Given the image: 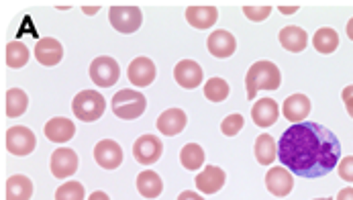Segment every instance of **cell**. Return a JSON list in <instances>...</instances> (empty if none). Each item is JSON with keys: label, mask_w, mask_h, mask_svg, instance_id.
I'll list each match as a JSON object with an SVG mask.
<instances>
[{"label": "cell", "mask_w": 353, "mask_h": 200, "mask_svg": "<svg viewBox=\"0 0 353 200\" xmlns=\"http://www.w3.org/2000/svg\"><path fill=\"white\" fill-rule=\"evenodd\" d=\"M278 157L286 170L301 178H323L339 166L341 143L327 127L304 121L282 133Z\"/></svg>", "instance_id": "obj_1"}, {"label": "cell", "mask_w": 353, "mask_h": 200, "mask_svg": "<svg viewBox=\"0 0 353 200\" xmlns=\"http://www.w3.org/2000/svg\"><path fill=\"white\" fill-rule=\"evenodd\" d=\"M282 84V74L276 63L261 59L255 61L248 76H245V86H248V99L253 100L259 90H278Z\"/></svg>", "instance_id": "obj_2"}, {"label": "cell", "mask_w": 353, "mask_h": 200, "mask_svg": "<svg viewBox=\"0 0 353 200\" xmlns=\"http://www.w3.org/2000/svg\"><path fill=\"white\" fill-rule=\"evenodd\" d=\"M145 108H148V99L139 90L125 88L112 97V112L123 121L139 119L145 112Z\"/></svg>", "instance_id": "obj_3"}, {"label": "cell", "mask_w": 353, "mask_h": 200, "mask_svg": "<svg viewBox=\"0 0 353 200\" xmlns=\"http://www.w3.org/2000/svg\"><path fill=\"white\" fill-rule=\"evenodd\" d=\"M104 108H106V100L97 90H82L74 97V102H72L74 117L84 123L99 121L104 114Z\"/></svg>", "instance_id": "obj_4"}, {"label": "cell", "mask_w": 353, "mask_h": 200, "mask_svg": "<svg viewBox=\"0 0 353 200\" xmlns=\"http://www.w3.org/2000/svg\"><path fill=\"white\" fill-rule=\"evenodd\" d=\"M108 19H110V25L114 31H119L123 35H131L141 27L143 12L139 6H110Z\"/></svg>", "instance_id": "obj_5"}, {"label": "cell", "mask_w": 353, "mask_h": 200, "mask_svg": "<svg viewBox=\"0 0 353 200\" xmlns=\"http://www.w3.org/2000/svg\"><path fill=\"white\" fill-rule=\"evenodd\" d=\"M92 82L101 88H110L117 84L119 76H121V68L117 63V59L108 57V55H101L97 57L92 63H90V70H88Z\"/></svg>", "instance_id": "obj_6"}, {"label": "cell", "mask_w": 353, "mask_h": 200, "mask_svg": "<svg viewBox=\"0 0 353 200\" xmlns=\"http://www.w3.org/2000/svg\"><path fill=\"white\" fill-rule=\"evenodd\" d=\"M37 146V139H35V133L23 125H14L6 131V150L12 155H19V157H25L29 153L35 151Z\"/></svg>", "instance_id": "obj_7"}, {"label": "cell", "mask_w": 353, "mask_h": 200, "mask_svg": "<svg viewBox=\"0 0 353 200\" xmlns=\"http://www.w3.org/2000/svg\"><path fill=\"white\" fill-rule=\"evenodd\" d=\"M163 153V143L157 135H141L133 143V157L141 166H153Z\"/></svg>", "instance_id": "obj_8"}, {"label": "cell", "mask_w": 353, "mask_h": 200, "mask_svg": "<svg viewBox=\"0 0 353 200\" xmlns=\"http://www.w3.org/2000/svg\"><path fill=\"white\" fill-rule=\"evenodd\" d=\"M265 188L278 197V199H284L292 192L294 188V178H292V172L286 170L284 166L282 168H270V172L265 174Z\"/></svg>", "instance_id": "obj_9"}, {"label": "cell", "mask_w": 353, "mask_h": 200, "mask_svg": "<svg viewBox=\"0 0 353 200\" xmlns=\"http://www.w3.org/2000/svg\"><path fill=\"white\" fill-rule=\"evenodd\" d=\"M127 76H129V82L133 86H152L155 76H157V68L150 57H135L131 63H129V70H127Z\"/></svg>", "instance_id": "obj_10"}, {"label": "cell", "mask_w": 353, "mask_h": 200, "mask_svg": "<svg viewBox=\"0 0 353 200\" xmlns=\"http://www.w3.org/2000/svg\"><path fill=\"white\" fill-rule=\"evenodd\" d=\"M51 174L59 180L63 178H70L72 174H76L78 170V153L74 150H68V148H61V150L53 151L50 159Z\"/></svg>", "instance_id": "obj_11"}, {"label": "cell", "mask_w": 353, "mask_h": 200, "mask_svg": "<svg viewBox=\"0 0 353 200\" xmlns=\"http://www.w3.org/2000/svg\"><path fill=\"white\" fill-rule=\"evenodd\" d=\"M94 159L104 170H117L123 163V148L112 139H102L94 146Z\"/></svg>", "instance_id": "obj_12"}, {"label": "cell", "mask_w": 353, "mask_h": 200, "mask_svg": "<svg viewBox=\"0 0 353 200\" xmlns=\"http://www.w3.org/2000/svg\"><path fill=\"white\" fill-rule=\"evenodd\" d=\"M174 78L186 90L199 88L202 84V68L194 59H182L174 68Z\"/></svg>", "instance_id": "obj_13"}, {"label": "cell", "mask_w": 353, "mask_h": 200, "mask_svg": "<svg viewBox=\"0 0 353 200\" xmlns=\"http://www.w3.org/2000/svg\"><path fill=\"white\" fill-rule=\"evenodd\" d=\"M186 123H188V119L182 108H168L157 117V129L161 135H168V137L180 135L184 131Z\"/></svg>", "instance_id": "obj_14"}, {"label": "cell", "mask_w": 353, "mask_h": 200, "mask_svg": "<svg viewBox=\"0 0 353 200\" xmlns=\"http://www.w3.org/2000/svg\"><path fill=\"white\" fill-rule=\"evenodd\" d=\"M227 174L219 166H206L204 172L196 176V188L202 194H216L225 186Z\"/></svg>", "instance_id": "obj_15"}, {"label": "cell", "mask_w": 353, "mask_h": 200, "mask_svg": "<svg viewBox=\"0 0 353 200\" xmlns=\"http://www.w3.org/2000/svg\"><path fill=\"white\" fill-rule=\"evenodd\" d=\"M206 46H208V51H210L214 57H219V59L231 57V55L235 53V50H237L235 37H233L229 31H223V29L212 31L210 37H208V41H206Z\"/></svg>", "instance_id": "obj_16"}, {"label": "cell", "mask_w": 353, "mask_h": 200, "mask_svg": "<svg viewBox=\"0 0 353 200\" xmlns=\"http://www.w3.org/2000/svg\"><path fill=\"white\" fill-rule=\"evenodd\" d=\"M278 114H280V106L278 102L272 99H261L257 100L252 106V119L253 123L261 129L265 127H272L276 121H278Z\"/></svg>", "instance_id": "obj_17"}, {"label": "cell", "mask_w": 353, "mask_h": 200, "mask_svg": "<svg viewBox=\"0 0 353 200\" xmlns=\"http://www.w3.org/2000/svg\"><path fill=\"white\" fill-rule=\"evenodd\" d=\"M35 57L41 66H48V68H53L61 61L63 57V48L57 39L53 37H43L41 41H37L35 46Z\"/></svg>", "instance_id": "obj_18"}, {"label": "cell", "mask_w": 353, "mask_h": 200, "mask_svg": "<svg viewBox=\"0 0 353 200\" xmlns=\"http://www.w3.org/2000/svg\"><path fill=\"white\" fill-rule=\"evenodd\" d=\"M76 135V127L65 117H55L46 123V137L53 143H68Z\"/></svg>", "instance_id": "obj_19"}, {"label": "cell", "mask_w": 353, "mask_h": 200, "mask_svg": "<svg viewBox=\"0 0 353 200\" xmlns=\"http://www.w3.org/2000/svg\"><path fill=\"white\" fill-rule=\"evenodd\" d=\"M282 112L294 125L296 123H304V119H308V114H310V100L304 94H292V97H288V99L284 100Z\"/></svg>", "instance_id": "obj_20"}, {"label": "cell", "mask_w": 353, "mask_h": 200, "mask_svg": "<svg viewBox=\"0 0 353 200\" xmlns=\"http://www.w3.org/2000/svg\"><path fill=\"white\" fill-rule=\"evenodd\" d=\"M219 19L216 6H188L186 8V21L194 29H210Z\"/></svg>", "instance_id": "obj_21"}, {"label": "cell", "mask_w": 353, "mask_h": 200, "mask_svg": "<svg viewBox=\"0 0 353 200\" xmlns=\"http://www.w3.org/2000/svg\"><path fill=\"white\" fill-rule=\"evenodd\" d=\"M280 43H282V48L286 51L301 53L308 46V35H306V31L301 29V27L290 25V27H284L280 31Z\"/></svg>", "instance_id": "obj_22"}, {"label": "cell", "mask_w": 353, "mask_h": 200, "mask_svg": "<svg viewBox=\"0 0 353 200\" xmlns=\"http://www.w3.org/2000/svg\"><path fill=\"white\" fill-rule=\"evenodd\" d=\"M253 153H255V159L259 166H272L278 157V146L274 141L272 135L268 133H261L257 135L255 139V146H253Z\"/></svg>", "instance_id": "obj_23"}, {"label": "cell", "mask_w": 353, "mask_h": 200, "mask_svg": "<svg viewBox=\"0 0 353 200\" xmlns=\"http://www.w3.org/2000/svg\"><path fill=\"white\" fill-rule=\"evenodd\" d=\"M137 190L143 199H157L163 192V182H161L159 174H155L153 170H143L137 176Z\"/></svg>", "instance_id": "obj_24"}, {"label": "cell", "mask_w": 353, "mask_h": 200, "mask_svg": "<svg viewBox=\"0 0 353 200\" xmlns=\"http://www.w3.org/2000/svg\"><path fill=\"white\" fill-rule=\"evenodd\" d=\"M33 197V182L23 176L14 174L6 180V200H31Z\"/></svg>", "instance_id": "obj_25"}, {"label": "cell", "mask_w": 353, "mask_h": 200, "mask_svg": "<svg viewBox=\"0 0 353 200\" xmlns=\"http://www.w3.org/2000/svg\"><path fill=\"white\" fill-rule=\"evenodd\" d=\"M312 46H314V50L319 51V53H325V55L333 53L339 48V35L331 27H321L314 33V37H312Z\"/></svg>", "instance_id": "obj_26"}, {"label": "cell", "mask_w": 353, "mask_h": 200, "mask_svg": "<svg viewBox=\"0 0 353 200\" xmlns=\"http://www.w3.org/2000/svg\"><path fill=\"white\" fill-rule=\"evenodd\" d=\"M204 157H206V153L202 150L199 143H186L182 151H180V161H182V166L188 170V172H194V170H199L204 166Z\"/></svg>", "instance_id": "obj_27"}, {"label": "cell", "mask_w": 353, "mask_h": 200, "mask_svg": "<svg viewBox=\"0 0 353 200\" xmlns=\"http://www.w3.org/2000/svg\"><path fill=\"white\" fill-rule=\"evenodd\" d=\"M27 106H29V97L21 88H10L6 92V114L10 119H17V117L25 114Z\"/></svg>", "instance_id": "obj_28"}, {"label": "cell", "mask_w": 353, "mask_h": 200, "mask_svg": "<svg viewBox=\"0 0 353 200\" xmlns=\"http://www.w3.org/2000/svg\"><path fill=\"white\" fill-rule=\"evenodd\" d=\"M29 57H31V53H29L25 43H21V41H10V43L6 46V63H8V68L19 70V68H23V66L29 61Z\"/></svg>", "instance_id": "obj_29"}, {"label": "cell", "mask_w": 353, "mask_h": 200, "mask_svg": "<svg viewBox=\"0 0 353 200\" xmlns=\"http://www.w3.org/2000/svg\"><path fill=\"white\" fill-rule=\"evenodd\" d=\"M229 92H231V88L223 78H210L204 84V97L210 102H225L229 99Z\"/></svg>", "instance_id": "obj_30"}, {"label": "cell", "mask_w": 353, "mask_h": 200, "mask_svg": "<svg viewBox=\"0 0 353 200\" xmlns=\"http://www.w3.org/2000/svg\"><path fill=\"white\" fill-rule=\"evenodd\" d=\"M84 186L80 182H65L55 190V200H84Z\"/></svg>", "instance_id": "obj_31"}, {"label": "cell", "mask_w": 353, "mask_h": 200, "mask_svg": "<svg viewBox=\"0 0 353 200\" xmlns=\"http://www.w3.org/2000/svg\"><path fill=\"white\" fill-rule=\"evenodd\" d=\"M243 125H245V121H243L241 114H229L227 119H223L221 131H223V135H227V137H235V135L243 129Z\"/></svg>", "instance_id": "obj_32"}, {"label": "cell", "mask_w": 353, "mask_h": 200, "mask_svg": "<svg viewBox=\"0 0 353 200\" xmlns=\"http://www.w3.org/2000/svg\"><path fill=\"white\" fill-rule=\"evenodd\" d=\"M243 12L253 23H261V21H265L270 17L272 6H243Z\"/></svg>", "instance_id": "obj_33"}, {"label": "cell", "mask_w": 353, "mask_h": 200, "mask_svg": "<svg viewBox=\"0 0 353 200\" xmlns=\"http://www.w3.org/2000/svg\"><path fill=\"white\" fill-rule=\"evenodd\" d=\"M337 174H339V178H341V180H345V182L353 184V155H347V157H343V159L339 161V166H337Z\"/></svg>", "instance_id": "obj_34"}, {"label": "cell", "mask_w": 353, "mask_h": 200, "mask_svg": "<svg viewBox=\"0 0 353 200\" xmlns=\"http://www.w3.org/2000/svg\"><path fill=\"white\" fill-rule=\"evenodd\" d=\"M341 99L345 102V108H347L350 117L353 119V84L352 86H345V90L341 92Z\"/></svg>", "instance_id": "obj_35"}, {"label": "cell", "mask_w": 353, "mask_h": 200, "mask_svg": "<svg viewBox=\"0 0 353 200\" xmlns=\"http://www.w3.org/2000/svg\"><path fill=\"white\" fill-rule=\"evenodd\" d=\"M178 200H204L201 197V194H196V192H192V190H184L180 197H178Z\"/></svg>", "instance_id": "obj_36"}, {"label": "cell", "mask_w": 353, "mask_h": 200, "mask_svg": "<svg viewBox=\"0 0 353 200\" xmlns=\"http://www.w3.org/2000/svg\"><path fill=\"white\" fill-rule=\"evenodd\" d=\"M337 200H353V188H343L339 194H337Z\"/></svg>", "instance_id": "obj_37"}, {"label": "cell", "mask_w": 353, "mask_h": 200, "mask_svg": "<svg viewBox=\"0 0 353 200\" xmlns=\"http://www.w3.org/2000/svg\"><path fill=\"white\" fill-rule=\"evenodd\" d=\"M88 200H110V199H108V194H106V192L97 190V192H92V194H90V199Z\"/></svg>", "instance_id": "obj_38"}, {"label": "cell", "mask_w": 353, "mask_h": 200, "mask_svg": "<svg viewBox=\"0 0 353 200\" xmlns=\"http://www.w3.org/2000/svg\"><path fill=\"white\" fill-rule=\"evenodd\" d=\"M299 8L296 6H280V12L282 14H292V12H296Z\"/></svg>", "instance_id": "obj_39"}, {"label": "cell", "mask_w": 353, "mask_h": 200, "mask_svg": "<svg viewBox=\"0 0 353 200\" xmlns=\"http://www.w3.org/2000/svg\"><path fill=\"white\" fill-rule=\"evenodd\" d=\"M82 10H84L86 14H97V12H99L101 8H99V6H92V8H90V6H84Z\"/></svg>", "instance_id": "obj_40"}, {"label": "cell", "mask_w": 353, "mask_h": 200, "mask_svg": "<svg viewBox=\"0 0 353 200\" xmlns=\"http://www.w3.org/2000/svg\"><path fill=\"white\" fill-rule=\"evenodd\" d=\"M347 37L353 41V19L352 21H347Z\"/></svg>", "instance_id": "obj_41"}, {"label": "cell", "mask_w": 353, "mask_h": 200, "mask_svg": "<svg viewBox=\"0 0 353 200\" xmlns=\"http://www.w3.org/2000/svg\"><path fill=\"white\" fill-rule=\"evenodd\" d=\"M316 200H333V199H316Z\"/></svg>", "instance_id": "obj_42"}]
</instances>
